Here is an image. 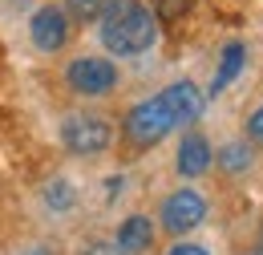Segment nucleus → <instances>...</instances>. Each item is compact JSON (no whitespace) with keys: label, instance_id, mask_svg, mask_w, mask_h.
<instances>
[{"label":"nucleus","instance_id":"obj_1","mask_svg":"<svg viewBox=\"0 0 263 255\" xmlns=\"http://www.w3.org/2000/svg\"><path fill=\"white\" fill-rule=\"evenodd\" d=\"M202 101L206 97H202V89L191 77L170 81L154 97H142V101H134L126 110V118H122V142L130 146L134 154H146V150L162 146L174 130L195 126L198 114H202Z\"/></svg>","mask_w":263,"mask_h":255},{"label":"nucleus","instance_id":"obj_2","mask_svg":"<svg viewBox=\"0 0 263 255\" xmlns=\"http://www.w3.org/2000/svg\"><path fill=\"white\" fill-rule=\"evenodd\" d=\"M105 57H142L158 45V16L142 0H114L98 16Z\"/></svg>","mask_w":263,"mask_h":255},{"label":"nucleus","instance_id":"obj_3","mask_svg":"<svg viewBox=\"0 0 263 255\" xmlns=\"http://www.w3.org/2000/svg\"><path fill=\"white\" fill-rule=\"evenodd\" d=\"M114 118L101 114V110H69L65 118L57 122V142L69 158H81V162H98L114 150Z\"/></svg>","mask_w":263,"mask_h":255},{"label":"nucleus","instance_id":"obj_4","mask_svg":"<svg viewBox=\"0 0 263 255\" xmlns=\"http://www.w3.org/2000/svg\"><path fill=\"white\" fill-rule=\"evenodd\" d=\"M61 81L77 101H105L122 89V69L114 57H101V53H77L69 57L61 69Z\"/></svg>","mask_w":263,"mask_h":255},{"label":"nucleus","instance_id":"obj_5","mask_svg":"<svg viewBox=\"0 0 263 255\" xmlns=\"http://www.w3.org/2000/svg\"><path fill=\"white\" fill-rule=\"evenodd\" d=\"M206 215H211V198L198 191V187H174V191L158 203L154 223H158V231L170 235V239H186V235H195L198 227L206 223Z\"/></svg>","mask_w":263,"mask_h":255},{"label":"nucleus","instance_id":"obj_6","mask_svg":"<svg viewBox=\"0 0 263 255\" xmlns=\"http://www.w3.org/2000/svg\"><path fill=\"white\" fill-rule=\"evenodd\" d=\"M29 41H33L36 53H45V57H57V53H65L69 41H73V21H69V12L61 4H41L33 16H29Z\"/></svg>","mask_w":263,"mask_h":255},{"label":"nucleus","instance_id":"obj_7","mask_svg":"<svg viewBox=\"0 0 263 255\" xmlns=\"http://www.w3.org/2000/svg\"><path fill=\"white\" fill-rule=\"evenodd\" d=\"M114 251L118 255H146L154 251V243H158V223L146 215V211H130L122 223H118V231H114Z\"/></svg>","mask_w":263,"mask_h":255},{"label":"nucleus","instance_id":"obj_8","mask_svg":"<svg viewBox=\"0 0 263 255\" xmlns=\"http://www.w3.org/2000/svg\"><path fill=\"white\" fill-rule=\"evenodd\" d=\"M211 162H215L211 138H206L202 130H186V134L178 138V150H174V170H178L182 178H202V174L211 170Z\"/></svg>","mask_w":263,"mask_h":255},{"label":"nucleus","instance_id":"obj_9","mask_svg":"<svg viewBox=\"0 0 263 255\" xmlns=\"http://www.w3.org/2000/svg\"><path fill=\"white\" fill-rule=\"evenodd\" d=\"M77 207H81V191H77L73 178L53 174V178L41 187V211H45V215H53V219H69Z\"/></svg>","mask_w":263,"mask_h":255},{"label":"nucleus","instance_id":"obj_10","mask_svg":"<svg viewBox=\"0 0 263 255\" xmlns=\"http://www.w3.org/2000/svg\"><path fill=\"white\" fill-rule=\"evenodd\" d=\"M255 162H259V154H255V146L247 138H227L223 146H215V162L211 166H219L227 178H247L255 170Z\"/></svg>","mask_w":263,"mask_h":255},{"label":"nucleus","instance_id":"obj_11","mask_svg":"<svg viewBox=\"0 0 263 255\" xmlns=\"http://www.w3.org/2000/svg\"><path fill=\"white\" fill-rule=\"evenodd\" d=\"M243 65H247V45H243V41H227L223 53H219V65H215V77H211L206 97H219V94H223L231 81L243 73Z\"/></svg>","mask_w":263,"mask_h":255},{"label":"nucleus","instance_id":"obj_12","mask_svg":"<svg viewBox=\"0 0 263 255\" xmlns=\"http://www.w3.org/2000/svg\"><path fill=\"white\" fill-rule=\"evenodd\" d=\"M109 4H114V0H65L61 8L69 12V21H73V25H93Z\"/></svg>","mask_w":263,"mask_h":255},{"label":"nucleus","instance_id":"obj_13","mask_svg":"<svg viewBox=\"0 0 263 255\" xmlns=\"http://www.w3.org/2000/svg\"><path fill=\"white\" fill-rule=\"evenodd\" d=\"M243 138H247L255 150H263V101H255V105L247 110V118H243Z\"/></svg>","mask_w":263,"mask_h":255},{"label":"nucleus","instance_id":"obj_14","mask_svg":"<svg viewBox=\"0 0 263 255\" xmlns=\"http://www.w3.org/2000/svg\"><path fill=\"white\" fill-rule=\"evenodd\" d=\"M191 4L195 0H154V16L158 21H178V16L191 12Z\"/></svg>","mask_w":263,"mask_h":255},{"label":"nucleus","instance_id":"obj_15","mask_svg":"<svg viewBox=\"0 0 263 255\" xmlns=\"http://www.w3.org/2000/svg\"><path fill=\"white\" fill-rule=\"evenodd\" d=\"M73 255H118V251H114V243H109L105 235H85V239L73 247Z\"/></svg>","mask_w":263,"mask_h":255},{"label":"nucleus","instance_id":"obj_16","mask_svg":"<svg viewBox=\"0 0 263 255\" xmlns=\"http://www.w3.org/2000/svg\"><path fill=\"white\" fill-rule=\"evenodd\" d=\"M12 255H61V247H57L53 239H36V243H25V247H16Z\"/></svg>","mask_w":263,"mask_h":255},{"label":"nucleus","instance_id":"obj_17","mask_svg":"<svg viewBox=\"0 0 263 255\" xmlns=\"http://www.w3.org/2000/svg\"><path fill=\"white\" fill-rule=\"evenodd\" d=\"M166 255H211V247H202V243H191V239H174Z\"/></svg>","mask_w":263,"mask_h":255},{"label":"nucleus","instance_id":"obj_18","mask_svg":"<svg viewBox=\"0 0 263 255\" xmlns=\"http://www.w3.org/2000/svg\"><path fill=\"white\" fill-rule=\"evenodd\" d=\"M243 255H263V247H255V251H243Z\"/></svg>","mask_w":263,"mask_h":255}]
</instances>
